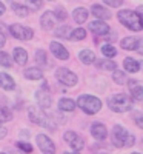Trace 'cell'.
Segmentation results:
<instances>
[{
	"label": "cell",
	"mask_w": 143,
	"mask_h": 154,
	"mask_svg": "<svg viewBox=\"0 0 143 154\" xmlns=\"http://www.w3.org/2000/svg\"><path fill=\"white\" fill-rule=\"evenodd\" d=\"M91 14H94L96 17H99L102 20H106V19L111 17V12L106 8H103L102 5H93L91 6Z\"/></svg>",
	"instance_id": "2e32d148"
},
{
	"label": "cell",
	"mask_w": 143,
	"mask_h": 154,
	"mask_svg": "<svg viewBox=\"0 0 143 154\" xmlns=\"http://www.w3.org/2000/svg\"><path fill=\"white\" fill-rule=\"evenodd\" d=\"M35 62L38 63V65H46V53L43 49H38L37 53H35Z\"/></svg>",
	"instance_id": "4dcf8cb0"
},
{
	"label": "cell",
	"mask_w": 143,
	"mask_h": 154,
	"mask_svg": "<svg viewBox=\"0 0 143 154\" xmlns=\"http://www.w3.org/2000/svg\"><path fill=\"white\" fill-rule=\"evenodd\" d=\"M99 66L103 68V69H117V65L115 62H111V60H99Z\"/></svg>",
	"instance_id": "f546056e"
},
{
	"label": "cell",
	"mask_w": 143,
	"mask_h": 154,
	"mask_svg": "<svg viewBox=\"0 0 143 154\" xmlns=\"http://www.w3.org/2000/svg\"><path fill=\"white\" fill-rule=\"evenodd\" d=\"M26 8H28L29 11H31V9L37 11V9L42 8V2H28V3H26Z\"/></svg>",
	"instance_id": "d590c367"
},
{
	"label": "cell",
	"mask_w": 143,
	"mask_h": 154,
	"mask_svg": "<svg viewBox=\"0 0 143 154\" xmlns=\"http://www.w3.org/2000/svg\"><path fill=\"white\" fill-rule=\"evenodd\" d=\"M5 12H6V8H5V5L2 2H0V16H3Z\"/></svg>",
	"instance_id": "7bdbcfd3"
},
{
	"label": "cell",
	"mask_w": 143,
	"mask_h": 154,
	"mask_svg": "<svg viewBox=\"0 0 143 154\" xmlns=\"http://www.w3.org/2000/svg\"><path fill=\"white\" fill-rule=\"evenodd\" d=\"M14 60L19 65H25L28 62V53L25 48H14Z\"/></svg>",
	"instance_id": "d6986e66"
},
{
	"label": "cell",
	"mask_w": 143,
	"mask_h": 154,
	"mask_svg": "<svg viewBox=\"0 0 143 154\" xmlns=\"http://www.w3.org/2000/svg\"><path fill=\"white\" fill-rule=\"evenodd\" d=\"M28 117L32 123L35 125H40L43 128H48V130L54 131L56 130V125L49 120V117L42 111V108H37V106H29L28 108Z\"/></svg>",
	"instance_id": "3957f363"
},
{
	"label": "cell",
	"mask_w": 143,
	"mask_h": 154,
	"mask_svg": "<svg viewBox=\"0 0 143 154\" xmlns=\"http://www.w3.org/2000/svg\"><path fill=\"white\" fill-rule=\"evenodd\" d=\"M128 89L131 93V97L134 100H143V86L137 80H129L128 82Z\"/></svg>",
	"instance_id": "7c38bea8"
},
{
	"label": "cell",
	"mask_w": 143,
	"mask_h": 154,
	"mask_svg": "<svg viewBox=\"0 0 143 154\" xmlns=\"http://www.w3.org/2000/svg\"><path fill=\"white\" fill-rule=\"evenodd\" d=\"M20 134H22V136H23V137H28V134H29V133H28V131H26V130H23V131H22V133H20Z\"/></svg>",
	"instance_id": "f6af8a7d"
},
{
	"label": "cell",
	"mask_w": 143,
	"mask_h": 154,
	"mask_svg": "<svg viewBox=\"0 0 143 154\" xmlns=\"http://www.w3.org/2000/svg\"><path fill=\"white\" fill-rule=\"evenodd\" d=\"M11 119H12V114H11V111H8L6 108H2V106H0V123L9 122Z\"/></svg>",
	"instance_id": "f1b7e54d"
},
{
	"label": "cell",
	"mask_w": 143,
	"mask_h": 154,
	"mask_svg": "<svg viewBox=\"0 0 143 154\" xmlns=\"http://www.w3.org/2000/svg\"><path fill=\"white\" fill-rule=\"evenodd\" d=\"M132 154H140V152H132Z\"/></svg>",
	"instance_id": "c3c4849f"
},
{
	"label": "cell",
	"mask_w": 143,
	"mask_h": 154,
	"mask_svg": "<svg viewBox=\"0 0 143 154\" xmlns=\"http://www.w3.org/2000/svg\"><path fill=\"white\" fill-rule=\"evenodd\" d=\"M35 97L38 100V105H40L42 108H49L51 105H53V100H51V96L48 91H45V89H42V91H37L35 93Z\"/></svg>",
	"instance_id": "9a60e30c"
},
{
	"label": "cell",
	"mask_w": 143,
	"mask_h": 154,
	"mask_svg": "<svg viewBox=\"0 0 143 154\" xmlns=\"http://www.w3.org/2000/svg\"><path fill=\"white\" fill-rule=\"evenodd\" d=\"M68 32H69V26H68V25H63V26H60V28L56 29V35L57 37H62V38H66L68 37Z\"/></svg>",
	"instance_id": "d6a6232c"
},
{
	"label": "cell",
	"mask_w": 143,
	"mask_h": 154,
	"mask_svg": "<svg viewBox=\"0 0 143 154\" xmlns=\"http://www.w3.org/2000/svg\"><path fill=\"white\" fill-rule=\"evenodd\" d=\"M54 16L59 20H65V19H66V11H65L63 8H56L54 9Z\"/></svg>",
	"instance_id": "836d02e7"
},
{
	"label": "cell",
	"mask_w": 143,
	"mask_h": 154,
	"mask_svg": "<svg viewBox=\"0 0 143 154\" xmlns=\"http://www.w3.org/2000/svg\"><path fill=\"white\" fill-rule=\"evenodd\" d=\"M86 19H88V11H86L85 8H77V9L74 11V20L79 23V25H80V23H85Z\"/></svg>",
	"instance_id": "603a6c76"
},
{
	"label": "cell",
	"mask_w": 143,
	"mask_h": 154,
	"mask_svg": "<svg viewBox=\"0 0 143 154\" xmlns=\"http://www.w3.org/2000/svg\"><path fill=\"white\" fill-rule=\"evenodd\" d=\"M51 53L54 54V57H57L60 60H68L69 59V53L66 51V48L59 42H51Z\"/></svg>",
	"instance_id": "8fae6325"
},
{
	"label": "cell",
	"mask_w": 143,
	"mask_h": 154,
	"mask_svg": "<svg viewBox=\"0 0 143 154\" xmlns=\"http://www.w3.org/2000/svg\"><path fill=\"white\" fill-rule=\"evenodd\" d=\"M9 32L16 38H19V40H29V38H32V35H34V31L31 28L23 26V25H11Z\"/></svg>",
	"instance_id": "8992f818"
},
{
	"label": "cell",
	"mask_w": 143,
	"mask_h": 154,
	"mask_svg": "<svg viewBox=\"0 0 143 154\" xmlns=\"http://www.w3.org/2000/svg\"><path fill=\"white\" fill-rule=\"evenodd\" d=\"M79 59L85 63V65H89V63H93L96 60V56L91 49H83V51L79 53Z\"/></svg>",
	"instance_id": "ffe728a7"
},
{
	"label": "cell",
	"mask_w": 143,
	"mask_h": 154,
	"mask_svg": "<svg viewBox=\"0 0 143 154\" xmlns=\"http://www.w3.org/2000/svg\"><path fill=\"white\" fill-rule=\"evenodd\" d=\"M89 31L93 34H96V35H103L105 37L109 32V26L103 20H96V22L89 23Z\"/></svg>",
	"instance_id": "30bf717a"
},
{
	"label": "cell",
	"mask_w": 143,
	"mask_h": 154,
	"mask_svg": "<svg viewBox=\"0 0 143 154\" xmlns=\"http://www.w3.org/2000/svg\"><path fill=\"white\" fill-rule=\"evenodd\" d=\"M40 23H42V28L49 31V29H53L54 28V25H56V16H54V12L53 11H46L45 14L42 16L40 19Z\"/></svg>",
	"instance_id": "5bb4252c"
},
{
	"label": "cell",
	"mask_w": 143,
	"mask_h": 154,
	"mask_svg": "<svg viewBox=\"0 0 143 154\" xmlns=\"http://www.w3.org/2000/svg\"><path fill=\"white\" fill-rule=\"evenodd\" d=\"M138 43H140V38H137V37H125L123 40L120 42L122 48L123 49H128V51L137 49L138 48Z\"/></svg>",
	"instance_id": "ac0fdd59"
},
{
	"label": "cell",
	"mask_w": 143,
	"mask_h": 154,
	"mask_svg": "<svg viewBox=\"0 0 143 154\" xmlns=\"http://www.w3.org/2000/svg\"><path fill=\"white\" fill-rule=\"evenodd\" d=\"M137 11L140 12V16L143 17V5H141V6H138V8H137Z\"/></svg>",
	"instance_id": "ee69618b"
},
{
	"label": "cell",
	"mask_w": 143,
	"mask_h": 154,
	"mask_svg": "<svg viewBox=\"0 0 143 154\" xmlns=\"http://www.w3.org/2000/svg\"><path fill=\"white\" fill-rule=\"evenodd\" d=\"M12 6V9H14V12L17 16H20V17H26L28 16V12H29V9L26 8V6H23V5H20V3H12L11 5Z\"/></svg>",
	"instance_id": "484cf974"
},
{
	"label": "cell",
	"mask_w": 143,
	"mask_h": 154,
	"mask_svg": "<svg viewBox=\"0 0 143 154\" xmlns=\"http://www.w3.org/2000/svg\"><path fill=\"white\" fill-rule=\"evenodd\" d=\"M119 20L123 26H126L131 31H140L143 29V22L140 20V16L131 9H123L119 12Z\"/></svg>",
	"instance_id": "7a4b0ae2"
},
{
	"label": "cell",
	"mask_w": 143,
	"mask_h": 154,
	"mask_svg": "<svg viewBox=\"0 0 143 154\" xmlns=\"http://www.w3.org/2000/svg\"><path fill=\"white\" fill-rule=\"evenodd\" d=\"M0 154H5V152H0Z\"/></svg>",
	"instance_id": "681fc988"
},
{
	"label": "cell",
	"mask_w": 143,
	"mask_h": 154,
	"mask_svg": "<svg viewBox=\"0 0 143 154\" xmlns=\"http://www.w3.org/2000/svg\"><path fill=\"white\" fill-rule=\"evenodd\" d=\"M11 154H20L19 151H11Z\"/></svg>",
	"instance_id": "7dc6e473"
},
{
	"label": "cell",
	"mask_w": 143,
	"mask_h": 154,
	"mask_svg": "<svg viewBox=\"0 0 143 154\" xmlns=\"http://www.w3.org/2000/svg\"><path fill=\"white\" fill-rule=\"evenodd\" d=\"M123 65H125V69H126L128 72H137V71L140 69V63H138V62H135V60H134V59H131V57L125 59Z\"/></svg>",
	"instance_id": "44dd1931"
},
{
	"label": "cell",
	"mask_w": 143,
	"mask_h": 154,
	"mask_svg": "<svg viewBox=\"0 0 143 154\" xmlns=\"http://www.w3.org/2000/svg\"><path fill=\"white\" fill-rule=\"evenodd\" d=\"M59 108H60L62 111H74L75 103H74V100H71V99H60Z\"/></svg>",
	"instance_id": "cb8c5ba5"
},
{
	"label": "cell",
	"mask_w": 143,
	"mask_h": 154,
	"mask_svg": "<svg viewBox=\"0 0 143 154\" xmlns=\"http://www.w3.org/2000/svg\"><path fill=\"white\" fill-rule=\"evenodd\" d=\"M137 53L143 56V40H140V43H138V48H137Z\"/></svg>",
	"instance_id": "b9f144b4"
},
{
	"label": "cell",
	"mask_w": 143,
	"mask_h": 154,
	"mask_svg": "<svg viewBox=\"0 0 143 154\" xmlns=\"http://www.w3.org/2000/svg\"><path fill=\"white\" fill-rule=\"evenodd\" d=\"M102 53H103V56H106V57H114L115 54H117V51H115V48L112 46V45H103L102 46Z\"/></svg>",
	"instance_id": "83f0119b"
},
{
	"label": "cell",
	"mask_w": 143,
	"mask_h": 154,
	"mask_svg": "<svg viewBox=\"0 0 143 154\" xmlns=\"http://www.w3.org/2000/svg\"><path fill=\"white\" fill-rule=\"evenodd\" d=\"M108 106L111 111H115V112H125V111H129L132 106V102L126 94H115L112 97L108 99Z\"/></svg>",
	"instance_id": "277c9868"
},
{
	"label": "cell",
	"mask_w": 143,
	"mask_h": 154,
	"mask_svg": "<svg viewBox=\"0 0 143 154\" xmlns=\"http://www.w3.org/2000/svg\"><path fill=\"white\" fill-rule=\"evenodd\" d=\"M77 105L86 114H96L102 108V102L96 96H80L79 100H77Z\"/></svg>",
	"instance_id": "5b68a950"
},
{
	"label": "cell",
	"mask_w": 143,
	"mask_h": 154,
	"mask_svg": "<svg viewBox=\"0 0 143 154\" xmlns=\"http://www.w3.org/2000/svg\"><path fill=\"white\" fill-rule=\"evenodd\" d=\"M103 3L108 5V6H114V8H117V6H120L123 2H122V0H103Z\"/></svg>",
	"instance_id": "8d00e7d4"
},
{
	"label": "cell",
	"mask_w": 143,
	"mask_h": 154,
	"mask_svg": "<svg viewBox=\"0 0 143 154\" xmlns=\"http://www.w3.org/2000/svg\"><path fill=\"white\" fill-rule=\"evenodd\" d=\"M8 134V131H6V128L3 126V125H0V139H3L5 136Z\"/></svg>",
	"instance_id": "f35d334b"
},
{
	"label": "cell",
	"mask_w": 143,
	"mask_h": 154,
	"mask_svg": "<svg viewBox=\"0 0 143 154\" xmlns=\"http://www.w3.org/2000/svg\"><path fill=\"white\" fill-rule=\"evenodd\" d=\"M0 86L3 89H8V91H12L16 88V83L12 80V77L9 74H5V72H0Z\"/></svg>",
	"instance_id": "e0dca14e"
},
{
	"label": "cell",
	"mask_w": 143,
	"mask_h": 154,
	"mask_svg": "<svg viewBox=\"0 0 143 154\" xmlns=\"http://www.w3.org/2000/svg\"><path fill=\"white\" fill-rule=\"evenodd\" d=\"M106 126L100 123V122H96L91 125V134H93L97 140H105L106 139Z\"/></svg>",
	"instance_id": "4fadbf2b"
},
{
	"label": "cell",
	"mask_w": 143,
	"mask_h": 154,
	"mask_svg": "<svg viewBox=\"0 0 143 154\" xmlns=\"http://www.w3.org/2000/svg\"><path fill=\"white\" fill-rule=\"evenodd\" d=\"M5 43H6V40H5V35L0 32V48H3L5 46Z\"/></svg>",
	"instance_id": "60d3db41"
},
{
	"label": "cell",
	"mask_w": 143,
	"mask_h": 154,
	"mask_svg": "<svg viewBox=\"0 0 143 154\" xmlns=\"http://www.w3.org/2000/svg\"><path fill=\"white\" fill-rule=\"evenodd\" d=\"M25 77L29 80H38V79H42L43 77V72L38 69V68H29L25 71Z\"/></svg>",
	"instance_id": "7402d4cb"
},
{
	"label": "cell",
	"mask_w": 143,
	"mask_h": 154,
	"mask_svg": "<svg viewBox=\"0 0 143 154\" xmlns=\"http://www.w3.org/2000/svg\"><path fill=\"white\" fill-rule=\"evenodd\" d=\"M103 38H105V40H114V38H115V34H114V32H109V34H106Z\"/></svg>",
	"instance_id": "ab89813d"
},
{
	"label": "cell",
	"mask_w": 143,
	"mask_h": 154,
	"mask_svg": "<svg viewBox=\"0 0 143 154\" xmlns=\"http://www.w3.org/2000/svg\"><path fill=\"white\" fill-rule=\"evenodd\" d=\"M135 142V139L132 134H129L128 130H125V128L122 125H115L112 128V143L117 146V148H125V146H132Z\"/></svg>",
	"instance_id": "6da1fadb"
},
{
	"label": "cell",
	"mask_w": 143,
	"mask_h": 154,
	"mask_svg": "<svg viewBox=\"0 0 143 154\" xmlns=\"http://www.w3.org/2000/svg\"><path fill=\"white\" fill-rule=\"evenodd\" d=\"M56 77H57V80H59L60 83L66 85V86H74V85L77 83V80H79V79H77V75H75L72 71L66 69V68H59Z\"/></svg>",
	"instance_id": "ba28073f"
},
{
	"label": "cell",
	"mask_w": 143,
	"mask_h": 154,
	"mask_svg": "<svg viewBox=\"0 0 143 154\" xmlns=\"http://www.w3.org/2000/svg\"><path fill=\"white\" fill-rule=\"evenodd\" d=\"M0 65H2V66H6V68L12 65L11 57H9L6 53H3V51H0Z\"/></svg>",
	"instance_id": "1f68e13d"
},
{
	"label": "cell",
	"mask_w": 143,
	"mask_h": 154,
	"mask_svg": "<svg viewBox=\"0 0 143 154\" xmlns=\"http://www.w3.org/2000/svg\"><path fill=\"white\" fill-rule=\"evenodd\" d=\"M85 37H86V31L83 28H77V29L72 31L69 38H71V40H83Z\"/></svg>",
	"instance_id": "4316f807"
},
{
	"label": "cell",
	"mask_w": 143,
	"mask_h": 154,
	"mask_svg": "<svg viewBox=\"0 0 143 154\" xmlns=\"http://www.w3.org/2000/svg\"><path fill=\"white\" fill-rule=\"evenodd\" d=\"M37 145L40 148V151L43 154H54L56 152V148H54V143L48 136L45 134H38L37 136Z\"/></svg>",
	"instance_id": "9c48e42d"
},
{
	"label": "cell",
	"mask_w": 143,
	"mask_h": 154,
	"mask_svg": "<svg viewBox=\"0 0 143 154\" xmlns=\"http://www.w3.org/2000/svg\"><path fill=\"white\" fill-rule=\"evenodd\" d=\"M17 146H19L22 151H25V152H32V146H31V143H26V142H19V143H17Z\"/></svg>",
	"instance_id": "e575fe53"
},
{
	"label": "cell",
	"mask_w": 143,
	"mask_h": 154,
	"mask_svg": "<svg viewBox=\"0 0 143 154\" xmlns=\"http://www.w3.org/2000/svg\"><path fill=\"white\" fill-rule=\"evenodd\" d=\"M112 79H114L115 83H119V85H125V83L129 82L128 77H126V74H125L123 71H119V69H115V71L112 72Z\"/></svg>",
	"instance_id": "d4e9b609"
},
{
	"label": "cell",
	"mask_w": 143,
	"mask_h": 154,
	"mask_svg": "<svg viewBox=\"0 0 143 154\" xmlns=\"http://www.w3.org/2000/svg\"><path fill=\"white\" fill-rule=\"evenodd\" d=\"M65 154H80L79 151H75V152H65Z\"/></svg>",
	"instance_id": "bcb514c9"
},
{
	"label": "cell",
	"mask_w": 143,
	"mask_h": 154,
	"mask_svg": "<svg viewBox=\"0 0 143 154\" xmlns=\"http://www.w3.org/2000/svg\"><path fill=\"white\" fill-rule=\"evenodd\" d=\"M63 139H65V142H66L71 148H74L75 151H80L85 148V140L83 137H80L77 133L74 131H66L63 134Z\"/></svg>",
	"instance_id": "52a82bcc"
},
{
	"label": "cell",
	"mask_w": 143,
	"mask_h": 154,
	"mask_svg": "<svg viewBox=\"0 0 143 154\" xmlns=\"http://www.w3.org/2000/svg\"><path fill=\"white\" fill-rule=\"evenodd\" d=\"M135 122H137V125L143 130V116H137V114H135Z\"/></svg>",
	"instance_id": "74e56055"
}]
</instances>
